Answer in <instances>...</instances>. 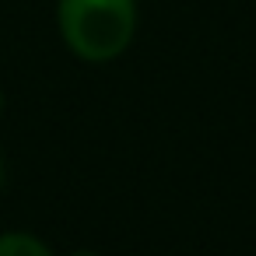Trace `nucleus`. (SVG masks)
<instances>
[{
    "mask_svg": "<svg viewBox=\"0 0 256 256\" xmlns=\"http://www.w3.org/2000/svg\"><path fill=\"white\" fill-rule=\"evenodd\" d=\"M74 256H95V252H74Z\"/></svg>",
    "mask_w": 256,
    "mask_h": 256,
    "instance_id": "4",
    "label": "nucleus"
},
{
    "mask_svg": "<svg viewBox=\"0 0 256 256\" xmlns=\"http://www.w3.org/2000/svg\"><path fill=\"white\" fill-rule=\"evenodd\" d=\"M60 32L88 64L116 60L137 32V0H60Z\"/></svg>",
    "mask_w": 256,
    "mask_h": 256,
    "instance_id": "1",
    "label": "nucleus"
},
{
    "mask_svg": "<svg viewBox=\"0 0 256 256\" xmlns=\"http://www.w3.org/2000/svg\"><path fill=\"white\" fill-rule=\"evenodd\" d=\"M0 186H4V162H0Z\"/></svg>",
    "mask_w": 256,
    "mask_h": 256,
    "instance_id": "3",
    "label": "nucleus"
},
{
    "mask_svg": "<svg viewBox=\"0 0 256 256\" xmlns=\"http://www.w3.org/2000/svg\"><path fill=\"white\" fill-rule=\"evenodd\" d=\"M0 256H53V249L36 235L11 232V235H0Z\"/></svg>",
    "mask_w": 256,
    "mask_h": 256,
    "instance_id": "2",
    "label": "nucleus"
},
{
    "mask_svg": "<svg viewBox=\"0 0 256 256\" xmlns=\"http://www.w3.org/2000/svg\"><path fill=\"white\" fill-rule=\"evenodd\" d=\"M0 109H4V95H0Z\"/></svg>",
    "mask_w": 256,
    "mask_h": 256,
    "instance_id": "5",
    "label": "nucleus"
}]
</instances>
